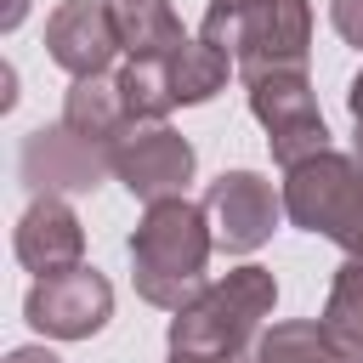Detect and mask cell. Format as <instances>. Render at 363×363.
<instances>
[{"label":"cell","mask_w":363,"mask_h":363,"mask_svg":"<svg viewBox=\"0 0 363 363\" xmlns=\"http://www.w3.org/2000/svg\"><path fill=\"white\" fill-rule=\"evenodd\" d=\"M244 85H250V113L267 125L272 159H278L284 170L329 147L318 96H312V85H306V68H272V74H255V79H244Z\"/></svg>","instance_id":"4"},{"label":"cell","mask_w":363,"mask_h":363,"mask_svg":"<svg viewBox=\"0 0 363 363\" xmlns=\"http://www.w3.org/2000/svg\"><path fill=\"white\" fill-rule=\"evenodd\" d=\"M170 363H216V357H182V352H170Z\"/></svg>","instance_id":"23"},{"label":"cell","mask_w":363,"mask_h":363,"mask_svg":"<svg viewBox=\"0 0 363 363\" xmlns=\"http://www.w3.org/2000/svg\"><path fill=\"white\" fill-rule=\"evenodd\" d=\"M216 250V227L210 210L193 199H159L147 204V216L130 233V267H136V295L182 312L199 289H204V261Z\"/></svg>","instance_id":"1"},{"label":"cell","mask_w":363,"mask_h":363,"mask_svg":"<svg viewBox=\"0 0 363 363\" xmlns=\"http://www.w3.org/2000/svg\"><path fill=\"white\" fill-rule=\"evenodd\" d=\"M346 108H352V125H357V159H363V74H357L352 91H346Z\"/></svg>","instance_id":"20"},{"label":"cell","mask_w":363,"mask_h":363,"mask_svg":"<svg viewBox=\"0 0 363 363\" xmlns=\"http://www.w3.org/2000/svg\"><path fill=\"white\" fill-rule=\"evenodd\" d=\"M11 250H17V261H23L34 278H51V272L79 267V255H85V227H79V216L62 204V193H34V204H28L23 221H17Z\"/></svg>","instance_id":"11"},{"label":"cell","mask_w":363,"mask_h":363,"mask_svg":"<svg viewBox=\"0 0 363 363\" xmlns=\"http://www.w3.org/2000/svg\"><path fill=\"white\" fill-rule=\"evenodd\" d=\"M108 164L113 176L142 199V204H159V199H176L193 176V142L176 136L164 119H130L119 130V142L108 147Z\"/></svg>","instance_id":"6"},{"label":"cell","mask_w":363,"mask_h":363,"mask_svg":"<svg viewBox=\"0 0 363 363\" xmlns=\"http://www.w3.org/2000/svg\"><path fill=\"white\" fill-rule=\"evenodd\" d=\"M17 170L28 182V193H91L102 187V176L113 170L108 164V147L85 142L79 130H68L62 119L45 130H28L23 136V153H17Z\"/></svg>","instance_id":"9"},{"label":"cell","mask_w":363,"mask_h":363,"mask_svg":"<svg viewBox=\"0 0 363 363\" xmlns=\"http://www.w3.org/2000/svg\"><path fill=\"white\" fill-rule=\"evenodd\" d=\"M113 23L125 40V57H176L187 45L170 0H113Z\"/></svg>","instance_id":"13"},{"label":"cell","mask_w":363,"mask_h":363,"mask_svg":"<svg viewBox=\"0 0 363 363\" xmlns=\"http://www.w3.org/2000/svg\"><path fill=\"white\" fill-rule=\"evenodd\" d=\"M119 96L130 119H164L176 108V85H170V57H130L119 68Z\"/></svg>","instance_id":"17"},{"label":"cell","mask_w":363,"mask_h":363,"mask_svg":"<svg viewBox=\"0 0 363 363\" xmlns=\"http://www.w3.org/2000/svg\"><path fill=\"white\" fill-rule=\"evenodd\" d=\"M318 323L329 329V340L352 363H363V255H346V267L329 284V301H323V318Z\"/></svg>","instance_id":"14"},{"label":"cell","mask_w":363,"mask_h":363,"mask_svg":"<svg viewBox=\"0 0 363 363\" xmlns=\"http://www.w3.org/2000/svg\"><path fill=\"white\" fill-rule=\"evenodd\" d=\"M255 363H352V357L329 340L323 323L295 318V323H272V329H261V340H255Z\"/></svg>","instance_id":"15"},{"label":"cell","mask_w":363,"mask_h":363,"mask_svg":"<svg viewBox=\"0 0 363 363\" xmlns=\"http://www.w3.org/2000/svg\"><path fill=\"white\" fill-rule=\"evenodd\" d=\"M306 45H312L306 0H244L227 28V51L244 79L272 74V68H306Z\"/></svg>","instance_id":"5"},{"label":"cell","mask_w":363,"mask_h":363,"mask_svg":"<svg viewBox=\"0 0 363 363\" xmlns=\"http://www.w3.org/2000/svg\"><path fill=\"white\" fill-rule=\"evenodd\" d=\"M62 125L79 130V136L96 142V147H113L119 130L130 125L125 96H119V79H102V74L74 79V91H68V102H62Z\"/></svg>","instance_id":"12"},{"label":"cell","mask_w":363,"mask_h":363,"mask_svg":"<svg viewBox=\"0 0 363 363\" xmlns=\"http://www.w3.org/2000/svg\"><path fill=\"white\" fill-rule=\"evenodd\" d=\"M272 306H278V278L267 267H233L221 284H204L170 318V352L216 357V363H255V340Z\"/></svg>","instance_id":"2"},{"label":"cell","mask_w":363,"mask_h":363,"mask_svg":"<svg viewBox=\"0 0 363 363\" xmlns=\"http://www.w3.org/2000/svg\"><path fill=\"white\" fill-rule=\"evenodd\" d=\"M238 62L227 57V51H216L210 40H187L176 57H170V85H176V102H210L221 85H227V74H233Z\"/></svg>","instance_id":"16"},{"label":"cell","mask_w":363,"mask_h":363,"mask_svg":"<svg viewBox=\"0 0 363 363\" xmlns=\"http://www.w3.org/2000/svg\"><path fill=\"white\" fill-rule=\"evenodd\" d=\"M6 363H62V357H57V352H45V346H17Z\"/></svg>","instance_id":"21"},{"label":"cell","mask_w":363,"mask_h":363,"mask_svg":"<svg viewBox=\"0 0 363 363\" xmlns=\"http://www.w3.org/2000/svg\"><path fill=\"white\" fill-rule=\"evenodd\" d=\"M23 318L51 340H91L113 318V284L85 261L68 272L34 278V289L23 295Z\"/></svg>","instance_id":"7"},{"label":"cell","mask_w":363,"mask_h":363,"mask_svg":"<svg viewBox=\"0 0 363 363\" xmlns=\"http://www.w3.org/2000/svg\"><path fill=\"white\" fill-rule=\"evenodd\" d=\"M45 51H51V62L68 68L74 79L108 74V62L125 51L119 23H113V6H108V0H62V6L45 17Z\"/></svg>","instance_id":"10"},{"label":"cell","mask_w":363,"mask_h":363,"mask_svg":"<svg viewBox=\"0 0 363 363\" xmlns=\"http://www.w3.org/2000/svg\"><path fill=\"white\" fill-rule=\"evenodd\" d=\"M284 216L306 233H323L346 255H363V159L352 153H312L284 170Z\"/></svg>","instance_id":"3"},{"label":"cell","mask_w":363,"mask_h":363,"mask_svg":"<svg viewBox=\"0 0 363 363\" xmlns=\"http://www.w3.org/2000/svg\"><path fill=\"white\" fill-rule=\"evenodd\" d=\"M23 17H28V0H6V6H0V28H6V34H11Z\"/></svg>","instance_id":"22"},{"label":"cell","mask_w":363,"mask_h":363,"mask_svg":"<svg viewBox=\"0 0 363 363\" xmlns=\"http://www.w3.org/2000/svg\"><path fill=\"white\" fill-rule=\"evenodd\" d=\"M238 6H244V0H210V11H204V28H199V40H210L216 51H227V28H233ZM227 57H233V51H227Z\"/></svg>","instance_id":"18"},{"label":"cell","mask_w":363,"mask_h":363,"mask_svg":"<svg viewBox=\"0 0 363 363\" xmlns=\"http://www.w3.org/2000/svg\"><path fill=\"white\" fill-rule=\"evenodd\" d=\"M329 23L340 28V40H346V45H357V51H363V0H329Z\"/></svg>","instance_id":"19"},{"label":"cell","mask_w":363,"mask_h":363,"mask_svg":"<svg viewBox=\"0 0 363 363\" xmlns=\"http://www.w3.org/2000/svg\"><path fill=\"white\" fill-rule=\"evenodd\" d=\"M204 210H210L216 244L227 255H250L272 238V227L284 216V193H272V182L255 170H221L204 193Z\"/></svg>","instance_id":"8"}]
</instances>
